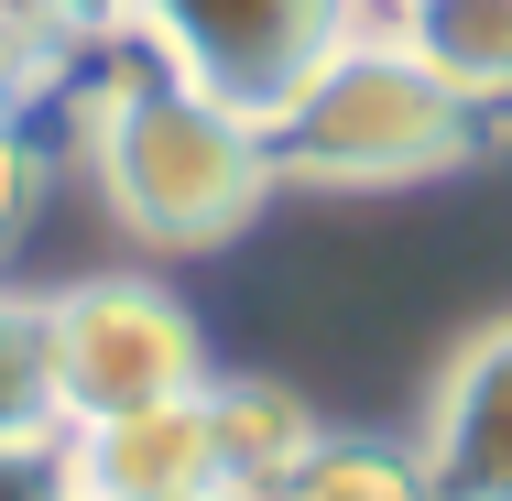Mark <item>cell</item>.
<instances>
[{
    "label": "cell",
    "mask_w": 512,
    "mask_h": 501,
    "mask_svg": "<svg viewBox=\"0 0 512 501\" xmlns=\"http://www.w3.org/2000/svg\"><path fill=\"white\" fill-rule=\"evenodd\" d=\"M77 153H88V186L99 207L164 262L186 251H229L262 197H273V142L262 120L175 88L164 66H109L77 88Z\"/></svg>",
    "instance_id": "obj_1"
},
{
    "label": "cell",
    "mask_w": 512,
    "mask_h": 501,
    "mask_svg": "<svg viewBox=\"0 0 512 501\" xmlns=\"http://www.w3.org/2000/svg\"><path fill=\"white\" fill-rule=\"evenodd\" d=\"M273 186H425L469 164L480 109L458 99L393 22H360L295 99L262 120Z\"/></svg>",
    "instance_id": "obj_2"
},
{
    "label": "cell",
    "mask_w": 512,
    "mask_h": 501,
    "mask_svg": "<svg viewBox=\"0 0 512 501\" xmlns=\"http://www.w3.org/2000/svg\"><path fill=\"white\" fill-rule=\"evenodd\" d=\"M44 393H55V425L207 393V327L153 273H77L44 295Z\"/></svg>",
    "instance_id": "obj_3"
},
{
    "label": "cell",
    "mask_w": 512,
    "mask_h": 501,
    "mask_svg": "<svg viewBox=\"0 0 512 501\" xmlns=\"http://www.w3.org/2000/svg\"><path fill=\"white\" fill-rule=\"evenodd\" d=\"M360 22H371V0H142L131 44L175 88L240 109V120H273Z\"/></svg>",
    "instance_id": "obj_4"
},
{
    "label": "cell",
    "mask_w": 512,
    "mask_h": 501,
    "mask_svg": "<svg viewBox=\"0 0 512 501\" xmlns=\"http://www.w3.org/2000/svg\"><path fill=\"white\" fill-rule=\"evenodd\" d=\"M55 447H66V491H88V501H229L218 447H207V393L99 414V425H55Z\"/></svg>",
    "instance_id": "obj_5"
},
{
    "label": "cell",
    "mask_w": 512,
    "mask_h": 501,
    "mask_svg": "<svg viewBox=\"0 0 512 501\" xmlns=\"http://www.w3.org/2000/svg\"><path fill=\"white\" fill-rule=\"evenodd\" d=\"M414 469L436 480V501H512V316L458 338V360L436 371Z\"/></svg>",
    "instance_id": "obj_6"
},
{
    "label": "cell",
    "mask_w": 512,
    "mask_h": 501,
    "mask_svg": "<svg viewBox=\"0 0 512 501\" xmlns=\"http://www.w3.org/2000/svg\"><path fill=\"white\" fill-rule=\"evenodd\" d=\"M207 447H218L229 501H284L295 469L327 447V425H316V403L295 382H262V371L229 382V371H207Z\"/></svg>",
    "instance_id": "obj_7"
},
{
    "label": "cell",
    "mask_w": 512,
    "mask_h": 501,
    "mask_svg": "<svg viewBox=\"0 0 512 501\" xmlns=\"http://www.w3.org/2000/svg\"><path fill=\"white\" fill-rule=\"evenodd\" d=\"M393 33H404L469 109L512 99V0H404Z\"/></svg>",
    "instance_id": "obj_8"
},
{
    "label": "cell",
    "mask_w": 512,
    "mask_h": 501,
    "mask_svg": "<svg viewBox=\"0 0 512 501\" xmlns=\"http://www.w3.org/2000/svg\"><path fill=\"white\" fill-rule=\"evenodd\" d=\"M284 501H436V480L414 469V447H371V436H327Z\"/></svg>",
    "instance_id": "obj_9"
},
{
    "label": "cell",
    "mask_w": 512,
    "mask_h": 501,
    "mask_svg": "<svg viewBox=\"0 0 512 501\" xmlns=\"http://www.w3.org/2000/svg\"><path fill=\"white\" fill-rule=\"evenodd\" d=\"M11 436H55V393H44V295L0 284V447Z\"/></svg>",
    "instance_id": "obj_10"
},
{
    "label": "cell",
    "mask_w": 512,
    "mask_h": 501,
    "mask_svg": "<svg viewBox=\"0 0 512 501\" xmlns=\"http://www.w3.org/2000/svg\"><path fill=\"white\" fill-rule=\"evenodd\" d=\"M22 22H33L55 55H109V44H131L142 0H22Z\"/></svg>",
    "instance_id": "obj_11"
},
{
    "label": "cell",
    "mask_w": 512,
    "mask_h": 501,
    "mask_svg": "<svg viewBox=\"0 0 512 501\" xmlns=\"http://www.w3.org/2000/svg\"><path fill=\"white\" fill-rule=\"evenodd\" d=\"M33 207H44V153H33V131L0 109V262H11V240L33 229Z\"/></svg>",
    "instance_id": "obj_12"
},
{
    "label": "cell",
    "mask_w": 512,
    "mask_h": 501,
    "mask_svg": "<svg viewBox=\"0 0 512 501\" xmlns=\"http://www.w3.org/2000/svg\"><path fill=\"white\" fill-rule=\"evenodd\" d=\"M0 501H66V447L55 436H11L0 447Z\"/></svg>",
    "instance_id": "obj_13"
},
{
    "label": "cell",
    "mask_w": 512,
    "mask_h": 501,
    "mask_svg": "<svg viewBox=\"0 0 512 501\" xmlns=\"http://www.w3.org/2000/svg\"><path fill=\"white\" fill-rule=\"evenodd\" d=\"M382 11H404V0H382Z\"/></svg>",
    "instance_id": "obj_14"
},
{
    "label": "cell",
    "mask_w": 512,
    "mask_h": 501,
    "mask_svg": "<svg viewBox=\"0 0 512 501\" xmlns=\"http://www.w3.org/2000/svg\"><path fill=\"white\" fill-rule=\"evenodd\" d=\"M66 501H88V491H66Z\"/></svg>",
    "instance_id": "obj_15"
}]
</instances>
